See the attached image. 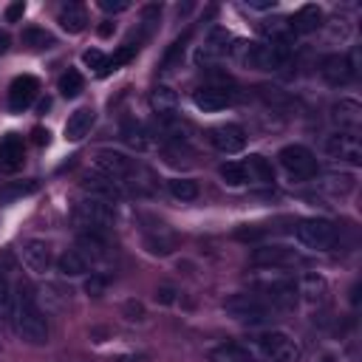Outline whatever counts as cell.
<instances>
[{
  "instance_id": "cell-7",
  "label": "cell",
  "mask_w": 362,
  "mask_h": 362,
  "mask_svg": "<svg viewBox=\"0 0 362 362\" xmlns=\"http://www.w3.org/2000/svg\"><path fill=\"white\" fill-rule=\"evenodd\" d=\"M257 345H260V351L272 362H300V356H303L297 339H291L283 331H266V334H260L257 337Z\"/></svg>"
},
{
  "instance_id": "cell-16",
  "label": "cell",
  "mask_w": 362,
  "mask_h": 362,
  "mask_svg": "<svg viewBox=\"0 0 362 362\" xmlns=\"http://www.w3.org/2000/svg\"><path fill=\"white\" fill-rule=\"evenodd\" d=\"M20 252H23V263H25L31 272H37V274H45V272L51 269V263H54V252H51V243H48V240L28 238Z\"/></svg>"
},
{
  "instance_id": "cell-4",
  "label": "cell",
  "mask_w": 362,
  "mask_h": 362,
  "mask_svg": "<svg viewBox=\"0 0 362 362\" xmlns=\"http://www.w3.org/2000/svg\"><path fill=\"white\" fill-rule=\"evenodd\" d=\"M288 42H249L243 51V62L255 71H277L288 62Z\"/></svg>"
},
{
  "instance_id": "cell-8",
  "label": "cell",
  "mask_w": 362,
  "mask_h": 362,
  "mask_svg": "<svg viewBox=\"0 0 362 362\" xmlns=\"http://www.w3.org/2000/svg\"><path fill=\"white\" fill-rule=\"evenodd\" d=\"M96 170L122 184V181L136 178L139 170H141V164H136L133 158H127V156H122V153H116V150H99V153H96Z\"/></svg>"
},
{
  "instance_id": "cell-3",
  "label": "cell",
  "mask_w": 362,
  "mask_h": 362,
  "mask_svg": "<svg viewBox=\"0 0 362 362\" xmlns=\"http://www.w3.org/2000/svg\"><path fill=\"white\" fill-rule=\"evenodd\" d=\"M223 311L243 325H263L272 320V308L257 294H232L223 300Z\"/></svg>"
},
{
  "instance_id": "cell-17",
  "label": "cell",
  "mask_w": 362,
  "mask_h": 362,
  "mask_svg": "<svg viewBox=\"0 0 362 362\" xmlns=\"http://www.w3.org/2000/svg\"><path fill=\"white\" fill-rule=\"evenodd\" d=\"M226 42H229V31H226V28H218V25L209 28V34L204 37V42H201L198 51H195V62H198V65H201V62H204V65H206V62H215L218 57L226 54V48H229Z\"/></svg>"
},
{
  "instance_id": "cell-10",
  "label": "cell",
  "mask_w": 362,
  "mask_h": 362,
  "mask_svg": "<svg viewBox=\"0 0 362 362\" xmlns=\"http://www.w3.org/2000/svg\"><path fill=\"white\" fill-rule=\"evenodd\" d=\"M297 263H303V257L294 249L280 246V243L257 246L252 252V266H257V269H288V266H297Z\"/></svg>"
},
{
  "instance_id": "cell-30",
  "label": "cell",
  "mask_w": 362,
  "mask_h": 362,
  "mask_svg": "<svg viewBox=\"0 0 362 362\" xmlns=\"http://www.w3.org/2000/svg\"><path fill=\"white\" fill-rule=\"evenodd\" d=\"M218 175L223 178L226 187H243V184L249 181V178H246V170H243L240 161H223V164L218 167Z\"/></svg>"
},
{
  "instance_id": "cell-31",
  "label": "cell",
  "mask_w": 362,
  "mask_h": 362,
  "mask_svg": "<svg viewBox=\"0 0 362 362\" xmlns=\"http://www.w3.org/2000/svg\"><path fill=\"white\" fill-rule=\"evenodd\" d=\"M82 88H85V79H82V74L79 71H65L62 76H59V93L65 96V99H76L79 93H82Z\"/></svg>"
},
{
  "instance_id": "cell-41",
  "label": "cell",
  "mask_w": 362,
  "mask_h": 362,
  "mask_svg": "<svg viewBox=\"0 0 362 362\" xmlns=\"http://www.w3.org/2000/svg\"><path fill=\"white\" fill-rule=\"evenodd\" d=\"M99 8L107 11V14H119V11L130 8V3L127 0H99Z\"/></svg>"
},
{
  "instance_id": "cell-25",
  "label": "cell",
  "mask_w": 362,
  "mask_h": 362,
  "mask_svg": "<svg viewBox=\"0 0 362 362\" xmlns=\"http://www.w3.org/2000/svg\"><path fill=\"white\" fill-rule=\"evenodd\" d=\"M209 362H252V351L240 342H221L209 351Z\"/></svg>"
},
{
  "instance_id": "cell-36",
  "label": "cell",
  "mask_w": 362,
  "mask_h": 362,
  "mask_svg": "<svg viewBox=\"0 0 362 362\" xmlns=\"http://www.w3.org/2000/svg\"><path fill=\"white\" fill-rule=\"evenodd\" d=\"M328 189H334V192H339V195H348L351 189H354V178L351 175H328V184H325Z\"/></svg>"
},
{
  "instance_id": "cell-39",
  "label": "cell",
  "mask_w": 362,
  "mask_h": 362,
  "mask_svg": "<svg viewBox=\"0 0 362 362\" xmlns=\"http://www.w3.org/2000/svg\"><path fill=\"white\" fill-rule=\"evenodd\" d=\"M105 288H107V277H105V274H90V277L85 280V291H88L90 297H99Z\"/></svg>"
},
{
  "instance_id": "cell-21",
  "label": "cell",
  "mask_w": 362,
  "mask_h": 362,
  "mask_svg": "<svg viewBox=\"0 0 362 362\" xmlns=\"http://www.w3.org/2000/svg\"><path fill=\"white\" fill-rule=\"evenodd\" d=\"M288 25H291V31H294V34L317 31V28L322 25V8H320V6H314V3H305V6H300V8L294 11V17L288 20Z\"/></svg>"
},
{
  "instance_id": "cell-40",
  "label": "cell",
  "mask_w": 362,
  "mask_h": 362,
  "mask_svg": "<svg viewBox=\"0 0 362 362\" xmlns=\"http://www.w3.org/2000/svg\"><path fill=\"white\" fill-rule=\"evenodd\" d=\"M34 189H37V184H17V187L3 189V192H0V201H14V198L28 195V192H34Z\"/></svg>"
},
{
  "instance_id": "cell-26",
  "label": "cell",
  "mask_w": 362,
  "mask_h": 362,
  "mask_svg": "<svg viewBox=\"0 0 362 362\" xmlns=\"http://www.w3.org/2000/svg\"><path fill=\"white\" fill-rule=\"evenodd\" d=\"M243 170H246V178L249 181H257V184H272L274 181V170H272L269 158H263V156H249V161L243 164Z\"/></svg>"
},
{
  "instance_id": "cell-22",
  "label": "cell",
  "mask_w": 362,
  "mask_h": 362,
  "mask_svg": "<svg viewBox=\"0 0 362 362\" xmlns=\"http://www.w3.org/2000/svg\"><path fill=\"white\" fill-rule=\"evenodd\" d=\"M93 119H96L93 107H79V110H74V113L68 116V122H65V139H68V141L85 139V136L90 133V127H93Z\"/></svg>"
},
{
  "instance_id": "cell-1",
  "label": "cell",
  "mask_w": 362,
  "mask_h": 362,
  "mask_svg": "<svg viewBox=\"0 0 362 362\" xmlns=\"http://www.w3.org/2000/svg\"><path fill=\"white\" fill-rule=\"evenodd\" d=\"M14 331L23 342L28 345H45L48 342V322H45V314L40 311L31 288L25 286L20 294H17V305H14Z\"/></svg>"
},
{
  "instance_id": "cell-33",
  "label": "cell",
  "mask_w": 362,
  "mask_h": 362,
  "mask_svg": "<svg viewBox=\"0 0 362 362\" xmlns=\"http://www.w3.org/2000/svg\"><path fill=\"white\" fill-rule=\"evenodd\" d=\"M23 45H28L31 51H42V48H51L54 45V37L45 31V28H25L23 31Z\"/></svg>"
},
{
  "instance_id": "cell-28",
  "label": "cell",
  "mask_w": 362,
  "mask_h": 362,
  "mask_svg": "<svg viewBox=\"0 0 362 362\" xmlns=\"http://www.w3.org/2000/svg\"><path fill=\"white\" fill-rule=\"evenodd\" d=\"M300 294L308 300V303H322L325 294H328V283L320 277V274H305L300 283H297Z\"/></svg>"
},
{
  "instance_id": "cell-46",
  "label": "cell",
  "mask_w": 362,
  "mask_h": 362,
  "mask_svg": "<svg viewBox=\"0 0 362 362\" xmlns=\"http://www.w3.org/2000/svg\"><path fill=\"white\" fill-rule=\"evenodd\" d=\"M113 34V23H102L99 25V37H110Z\"/></svg>"
},
{
  "instance_id": "cell-34",
  "label": "cell",
  "mask_w": 362,
  "mask_h": 362,
  "mask_svg": "<svg viewBox=\"0 0 362 362\" xmlns=\"http://www.w3.org/2000/svg\"><path fill=\"white\" fill-rule=\"evenodd\" d=\"M167 187H170V195L178 201H195L198 198V184L192 178H173Z\"/></svg>"
},
{
  "instance_id": "cell-35",
  "label": "cell",
  "mask_w": 362,
  "mask_h": 362,
  "mask_svg": "<svg viewBox=\"0 0 362 362\" xmlns=\"http://www.w3.org/2000/svg\"><path fill=\"white\" fill-rule=\"evenodd\" d=\"M133 54H136V45H122L113 57H107V62H105V68H102V74H99V76H107L110 71H119V68H122Z\"/></svg>"
},
{
  "instance_id": "cell-18",
  "label": "cell",
  "mask_w": 362,
  "mask_h": 362,
  "mask_svg": "<svg viewBox=\"0 0 362 362\" xmlns=\"http://www.w3.org/2000/svg\"><path fill=\"white\" fill-rule=\"evenodd\" d=\"M192 102L204 113H218V110H223L232 102V90H226L221 85H204V88H198L192 93Z\"/></svg>"
},
{
  "instance_id": "cell-32",
  "label": "cell",
  "mask_w": 362,
  "mask_h": 362,
  "mask_svg": "<svg viewBox=\"0 0 362 362\" xmlns=\"http://www.w3.org/2000/svg\"><path fill=\"white\" fill-rule=\"evenodd\" d=\"M260 31L269 37V42H288L291 34H294L291 25H288V20H272V23H263Z\"/></svg>"
},
{
  "instance_id": "cell-49",
  "label": "cell",
  "mask_w": 362,
  "mask_h": 362,
  "mask_svg": "<svg viewBox=\"0 0 362 362\" xmlns=\"http://www.w3.org/2000/svg\"><path fill=\"white\" fill-rule=\"evenodd\" d=\"M320 362H337V359H334V356H322Z\"/></svg>"
},
{
  "instance_id": "cell-23",
  "label": "cell",
  "mask_w": 362,
  "mask_h": 362,
  "mask_svg": "<svg viewBox=\"0 0 362 362\" xmlns=\"http://www.w3.org/2000/svg\"><path fill=\"white\" fill-rule=\"evenodd\" d=\"M59 25H62V31H68V34H79V31H85V25H88V14H85V8L79 6V3H65L62 8H59Z\"/></svg>"
},
{
  "instance_id": "cell-6",
  "label": "cell",
  "mask_w": 362,
  "mask_h": 362,
  "mask_svg": "<svg viewBox=\"0 0 362 362\" xmlns=\"http://www.w3.org/2000/svg\"><path fill=\"white\" fill-rule=\"evenodd\" d=\"M277 158H280V167L286 170V175L294 178V181H308V178L317 175V158L303 144H286L277 153Z\"/></svg>"
},
{
  "instance_id": "cell-48",
  "label": "cell",
  "mask_w": 362,
  "mask_h": 362,
  "mask_svg": "<svg viewBox=\"0 0 362 362\" xmlns=\"http://www.w3.org/2000/svg\"><path fill=\"white\" fill-rule=\"evenodd\" d=\"M37 141H40V144L48 141V130H37Z\"/></svg>"
},
{
  "instance_id": "cell-29",
  "label": "cell",
  "mask_w": 362,
  "mask_h": 362,
  "mask_svg": "<svg viewBox=\"0 0 362 362\" xmlns=\"http://www.w3.org/2000/svg\"><path fill=\"white\" fill-rule=\"evenodd\" d=\"M150 105L156 110V116H164V113H175V105H178V96L170 90V88H156L150 93Z\"/></svg>"
},
{
  "instance_id": "cell-44",
  "label": "cell",
  "mask_w": 362,
  "mask_h": 362,
  "mask_svg": "<svg viewBox=\"0 0 362 362\" xmlns=\"http://www.w3.org/2000/svg\"><path fill=\"white\" fill-rule=\"evenodd\" d=\"M173 294H175V291H173L170 286H164V288H158V291H156V303H164V305H167V303H173V300H175Z\"/></svg>"
},
{
  "instance_id": "cell-38",
  "label": "cell",
  "mask_w": 362,
  "mask_h": 362,
  "mask_svg": "<svg viewBox=\"0 0 362 362\" xmlns=\"http://www.w3.org/2000/svg\"><path fill=\"white\" fill-rule=\"evenodd\" d=\"M82 62H85L88 68H96V74H102V68H105V62H107V57H105L102 51H96V48H90V51H85V54H82Z\"/></svg>"
},
{
  "instance_id": "cell-12",
  "label": "cell",
  "mask_w": 362,
  "mask_h": 362,
  "mask_svg": "<svg viewBox=\"0 0 362 362\" xmlns=\"http://www.w3.org/2000/svg\"><path fill=\"white\" fill-rule=\"evenodd\" d=\"M356 57H359L356 51H354L351 57H345V54H331V57H325V59H322V68H320L322 79H325L328 85H334V88L351 82V79L356 76Z\"/></svg>"
},
{
  "instance_id": "cell-14",
  "label": "cell",
  "mask_w": 362,
  "mask_h": 362,
  "mask_svg": "<svg viewBox=\"0 0 362 362\" xmlns=\"http://www.w3.org/2000/svg\"><path fill=\"white\" fill-rule=\"evenodd\" d=\"M209 144L223 156L240 153L246 147V130L240 124H218L209 130Z\"/></svg>"
},
{
  "instance_id": "cell-11",
  "label": "cell",
  "mask_w": 362,
  "mask_h": 362,
  "mask_svg": "<svg viewBox=\"0 0 362 362\" xmlns=\"http://www.w3.org/2000/svg\"><path fill=\"white\" fill-rule=\"evenodd\" d=\"M260 291H263V303L269 308H294L300 300V288L291 277H277V280L260 283Z\"/></svg>"
},
{
  "instance_id": "cell-19",
  "label": "cell",
  "mask_w": 362,
  "mask_h": 362,
  "mask_svg": "<svg viewBox=\"0 0 362 362\" xmlns=\"http://www.w3.org/2000/svg\"><path fill=\"white\" fill-rule=\"evenodd\" d=\"M23 156H25V150H23V136L6 133V136L0 139V173H6V175L17 173V170L23 167Z\"/></svg>"
},
{
  "instance_id": "cell-42",
  "label": "cell",
  "mask_w": 362,
  "mask_h": 362,
  "mask_svg": "<svg viewBox=\"0 0 362 362\" xmlns=\"http://www.w3.org/2000/svg\"><path fill=\"white\" fill-rule=\"evenodd\" d=\"M23 14H25V3L17 0V3H11V6L6 8V23H17Z\"/></svg>"
},
{
  "instance_id": "cell-43",
  "label": "cell",
  "mask_w": 362,
  "mask_h": 362,
  "mask_svg": "<svg viewBox=\"0 0 362 362\" xmlns=\"http://www.w3.org/2000/svg\"><path fill=\"white\" fill-rule=\"evenodd\" d=\"M124 314H127V320H144L141 303H127V305H124Z\"/></svg>"
},
{
  "instance_id": "cell-45",
  "label": "cell",
  "mask_w": 362,
  "mask_h": 362,
  "mask_svg": "<svg viewBox=\"0 0 362 362\" xmlns=\"http://www.w3.org/2000/svg\"><path fill=\"white\" fill-rule=\"evenodd\" d=\"M249 3V8H257V11H269V8H274V0H246Z\"/></svg>"
},
{
  "instance_id": "cell-27",
  "label": "cell",
  "mask_w": 362,
  "mask_h": 362,
  "mask_svg": "<svg viewBox=\"0 0 362 362\" xmlns=\"http://www.w3.org/2000/svg\"><path fill=\"white\" fill-rule=\"evenodd\" d=\"M147 136H150V133L144 130L141 122L127 119V122L122 124V139H124V144L133 147V150H147V147H150V139H147Z\"/></svg>"
},
{
  "instance_id": "cell-24",
  "label": "cell",
  "mask_w": 362,
  "mask_h": 362,
  "mask_svg": "<svg viewBox=\"0 0 362 362\" xmlns=\"http://www.w3.org/2000/svg\"><path fill=\"white\" fill-rule=\"evenodd\" d=\"M57 269H59V274H65V277H79V274L90 272V263H88V257H85L79 249H68V252H62V255L57 257Z\"/></svg>"
},
{
  "instance_id": "cell-37",
  "label": "cell",
  "mask_w": 362,
  "mask_h": 362,
  "mask_svg": "<svg viewBox=\"0 0 362 362\" xmlns=\"http://www.w3.org/2000/svg\"><path fill=\"white\" fill-rule=\"evenodd\" d=\"M11 308V283L6 277V272L0 269V314H6Z\"/></svg>"
},
{
  "instance_id": "cell-9",
  "label": "cell",
  "mask_w": 362,
  "mask_h": 362,
  "mask_svg": "<svg viewBox=\"0 0 362 362\" xmlns=\"http://www.w3.org/2000/svg\"><path fill=\"white\" fill-rule=\"evenodd\" d=\"M325 153L334 161H345V164H362V141L356 133H331L325 139Z\"/></svg>"
},
{
  "instance_id": "cell-47",
  "label": "cell",
  "mask_w": 362,
  "mask_h": 362,
  "mask_svg": "<svg viewBox=\"0 0 362 362\" xmlns=\"http://www.w3.org/2000/svg\"><path fill=\"white\" fill-rule=\"evenodd\" d=\"M6 51H8V34L0 31V54H6Z\"/></svg>"
},
{
  "instance_id": "cell-15",
  "label": "cell",
  "mask_w": 362,
  "mask_h": 362,
  "mask_svg": "<svg viewBox=\"0 0 362 362\" xmlns=\"http://www.w3.org/2000/svg\"><path fill=\"white\" fill-rule=\"evenodd\" d=\"M331 122L339 133H359L362 127V105L356 99H339L331 105Z\"/></svg>"
},
{
  "instance_id": "cell-5",
  "label": "cell",
  "mask_w": 362,
  "mask_h": 362,
  "mask_svg": "<svg viewBox=\"0 0 362 362\" xmlns=\"http://www.w3.org/2000/svg\"><path fill=\"white\" fill-rule=\"evenodd\" d=\"M294 235H297V240L305 249H314V252H328L337 243V226L331 221H325V218H305V221H300Z\"/></svg>"
},
{
  "instance_id": "cell-20",
  "label": "cell",
  "mask_w": 362,
  "mask_h": 362,
  "mask_svg": "<svg viewBox=\"0 0 362 362\" xmlns=\"http://www.w3.org/2000/svg\"><path fill=\"white\" fill-rule=\"evenodd\" d=\"M82 187L90 192V198H99V201H107V204H113V201L122 198L119 181L107 178L105 173H88V175L82 178Z\"/></svg>"
},
{
  "instance_id": "cell-2",
  "label": "cell",
  "mask_w": 362,
  "mask_h": 362,
  "mask_svg": "<svg viewBox=\"0 0 362 362\" xmlns=\"http://www.w3.org/2000/svg\"><path fill=\"white\" fill-rule=\"evenodd\" d=\"M74 223L79 226V232L105 235L107 226H113V204L99 201V198H85V201H79L76 209H74Z\"/></svg>"
},
{
  "instance_id": "cell-13",
  "label": "cell",
  "mask_w": 362,
  "mask_h": 362,
  "mask_svg": "<svg viewBox=\"0 0 362 362\" xmlns=\"http://www.w3.org/2000/svg\"><path fill=\"white\" fill-rule=\"evenodd\" d=\"M37 90H40L37 76H31V74L14 76L11 85H8V110H11V113H23V110L37 99Z\"/></svg>"
}]
</instances>
